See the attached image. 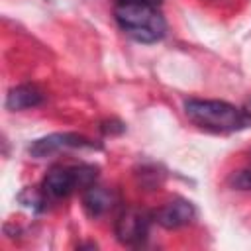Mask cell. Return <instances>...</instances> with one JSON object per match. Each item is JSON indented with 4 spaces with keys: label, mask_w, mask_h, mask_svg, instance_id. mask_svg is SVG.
<instances>
[{
    "label": "cell",
    "mask_w": 251,
    "mask_h": 251,
    "mask_svg": "<svg viewBox=\"0 0 251 251\" xmlns=\"http://www.w3.org/2000/svg\"><path fill=\"white\" fill-rule=\"evenodd\" d=\"M98 175L96 167L80 165V167H59L47 173L43 178V194L49 198H65L76 188H86L94 182Z\"/></svg>",
    "instance_id": "obj_3"
},
{
    "label": "cell",
    "mask_w": 251,
    "mask_h": 251,
    "mask_svg": "<svg viewBox=\"0 0 251 251\" xmlns=\"http://www.w3.org/2000/svg\"><path fill=\"white\" fill-rule=\"evenodd\" d=\"M184 114L196 126L210 131H235L247 124L243 110L222 100H186Z\"/></svg>",
    "instance_id": "obj_2"
},
{
    "label": "cell",
    "mask_w": 251,
    "mask_h": 251,
    "mask_svg": "<svg viewBox=\"0 0 251 251\" xmlns=\"http://www.w3.org/2000/svg\"><path fill=\"white\" fill-rule=\"evenodd\" d=\"M114 18L118 25L135 41L141 43H155L159 41L165 31L167 24L165 18L155 4L143 2H116Z\"/></svg>",
    "instance_id": "obj_1"
},
{
    "label": "cell",
    "mask_w": 251,
    "mask_h": 251,
    "mask_svg": "<svg viewBox=\"0 0 251 251\" xmlns=\"http://www.w3.org/2000/svg\"><path fill=\"white\" fill-rule=\"evenodd\" d=\"M151 216L139 208H127L116 220V237L124 245H137L149 233Z\"/></svg>",
    "instance_id": "obj_4"
},
{
    "label": "cell",
    "mask_w": 251,
    "mask_h": 251,
    "mask_svg": "<svg viewBox=\"0 0 251 251\" xmlns=\"http://www.w3.org/2000/svg\"><path fill=\"white\" fill-rule=\"evenodd\" d=\"M114 200H116L114 192H112V190H106V188H102V186L90 184V186H86L84 192H82V206H84L86 214L92 216V218L106 214V212L114 206Z\"/></svg>",
    "instance_id": "obj_7"
},
{
    "label": "cell",
    "mask_w": 251,
    "mask_h": 251,
    "mask_svg": "<svg viewBox=\"0 0 251 251\" xmlns=\"http://www.w3.org/2000/svg\"><path fill=\"white\" fill-rule=\"evenodd\" d=\"M229 184L233 188H239V190H251V169H243V171H237L229 176Z\"/></svg>",
    "instance_id": "obj_9"
},
{
    "label": "cell",
    "mask_w": 251,
    "mask_h": 251,
    "mask_svg": "<svg viewBox=\"0 0 251 251\" xmlns=\"http://www.w3.org/2000/svg\"><path fill=\"white\" fill-rule=\"evenodd\" d=\"M80 147H94V143L90 139H86L84 135L65 131V133H51V135H45L41 139H35L29 145V153L35 159H43V157H49L57 151L80 149Z\"/></svg>",
    "instance_id": "obj_5"
},
{
    "label": "cell",
    "mask_w": 251,
    "mask_h": 251,
    "mask_svg": "<svg viewBox=\"0 0 251 251\" xmlns=\"http://www.w3.org/2000/svg\"><path fill=\"white\" fill-rule=\"evenodd\" d=\"M116 2H143V4H155V6H161V0H116Z\"/></svg>",
    "instance_id": "obj_10"
},
{
    "label": "cell",
    "mask_w": 251,
    "mask_h": 251,
    "mask_svg": "<svg viewBox=\"0 0 251 251\" xmlns=\"http://www.w3.org/2000/svg\"><path fill=\"white\" fill-rule=\"evenodd\" d=\"M41 102H43V92L33 84H20L12 88L6 96V108L12 112L33 108V106H39Z\"/></svg>",
    "instance_id": "obj_8"
},
{
    "label": "cell",
    "mask_w": 251,
    "mask_h": 251,
    "mask_svg": "<svg viewBox=\"0 0 251 251\" xmlns=\"http://www.w3.org/2000/svg\"><path fill=\"white\" fill-rule=\"evenodd\" d=\"M194 218H196L194 206L188 200H182V198H175V200L167 202L165 206H161L153 214V220L159 226L167 227V229H176V227L188 226Z\"/></svg>",
    "instance_id": "obj_6"
},
{
    "label": "cell",
    "mask_w": 251,
    "mask_h": 251,
    "mask_svg": "<svg viewBox=\"0 0 251 251\" xmlns=\"http://www.w3.org/2000/svg\"><path fill=\"white\" fill-rule=\"evenodd\" d=\"M243 112H245V116H247V120H251V100H247V104H245V108H243Z\"/></svg>",
    "instance_id": "obj_11"
}]
</instances>
